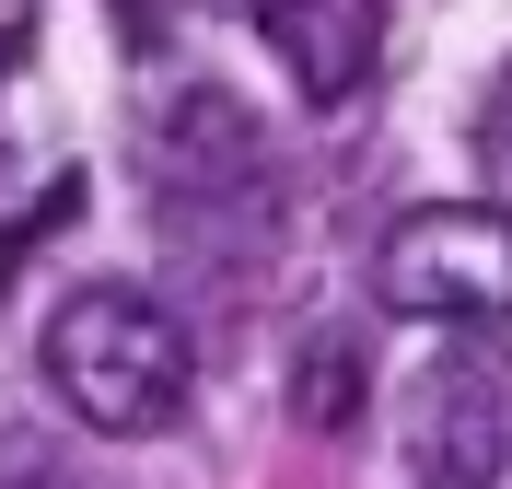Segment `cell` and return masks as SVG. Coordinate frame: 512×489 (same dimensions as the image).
I'll return each instance as SVG.
<instances>
[{"label": "cell", "instance_id": "3", "mask_svg": "<svg viewBox=\"0 0 512 489\" xmlns=\"http://www.w3.org/2000/svg\"><path fill=\"white\" fill-rule=\"evenodd\" d=\"M408 455H419L431 489H489V478H501V466H512V350L454 338V350L419 373Z\"/></svg>", "mask_w": 512, "mask_h": 489}, {"label": "cell", "instance_id": "5", "mask_svg": "<svg viewBox=\"0 0 512 489\" xmlns=\"http://www.w3.org/2000/svg\"><path fill=\"white\" fill-rule=\"evenodd\" d=\"M350 408H361V338L315 326L303 361H291V420H303V431H350Z\"/></svg>", "mask_w": 512, "mask_h": 489}, {"label": "cell", "instance_id": "2", "mask_svg": "<svg viewBox=\"0 0 512 489\" xmlns=\"http://www.w3.org/2000/svg\"><path fill=\"white\" fill-rule=\"evenodd\" d=\"M373 303L419 326H512V210L501 198H419L373 245Z\"/></svg>", "mask_w": 512, "mask_h": 489}, {"label": "cell", "instance_id": "4", "mask_svg": "<svg viewBox=\"0 0 512 489\" xmlns=\"http://www.w3.org/2000/svg\"><path fill=\"white\" fill-rule=\"evenodd\" d=\"M245 24L303 105H350L384 59V0H245Z\"/></svg>", "mask_w": 512, "mask_h": 489}, {"label": "cell", "instance_id": "6", "mask_svg": "<svg viewBox=\"0 0 512 489\" xmlns=\"http://www.w3.org/2000/svg\"><path fill=\"white\" fill-rule=\"evenodd\" d=\"M478 163H489V175H512V70L478 94Z\"/></svg>", "mask_w": 512, "mask_h": 489}, {"label": "cell", "instance_id": "1", "mask_svg": "<svg viewBox=\"0 0 512 489\" xmlns=\"http://www.w3.org/2000/svg\"><path fill=\"white\" fill-rule=\"evenodd\" d=\"M47 385L70 396L82 431H128V443H140V431H163L187 408L198 350H187V326L163 315L152 292L94 280V292H70L59 315H47Z\"/></svg>", "mask_w": 512, "mask_h": 489}, {"label": "cell", "instance_id": "8", "mask_svg": "<svg viewBox=\"0 0 512 489\" xmlns=\"http://www.w3.org/2000/svg\"><path fill=\"white\" fill-rule=\"evenodd\" d=\"M12 489H59V478H12Z\"/></svg>", "mask_w": 512, "mask_h": 489}, {"label": "cell", "instance_id": "7", "mask_svg": "<svg viewBox=\"0 0 512 489\" xmlns=\"http://www.w3.org/2000/svg\"><path fill=\"white\" fill-rule=\"evenodd\" d=\"M24 24H35L24 0H0V70H12V47H24Z\"/></svg>", "mask_w": 512, "mask_h": 489}]
</instances>
